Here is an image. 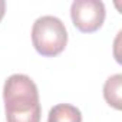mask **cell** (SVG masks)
Wrapping results in <instances>:
<instances>
[{"label": "cell", "mask_w": 122, "mask_h": 122, "mask_svg": "<svg viewBox=\"0 0 122 122\" xmlns=\"http://www.w3.org/2000/svg\"><path fill=\"white\" fill-rule=\"evenodd\" d=\"M32 43L36 52L45 57L60 55L68 43L65 23L56 16H42L32 26Z\"/></svg>", "instance_id": "2"}, {"label": "cell", "mask_w": 122, "mask_h": 122, "mask_svg": "<svg viewBox=\"0 0 122 122\" xmlns=\"http://www.w3.org/2000/svg\"><path fill=\"white\" fill-rule=\"evenodd\" d=\"M121 88H122V75L116 73L113 76H109L103 85V98L108 102V105H111L115 109H121L122 105V93H121Z\"/></svg>", "instance_id": "5"}, {"label": "cell", "mask_w": 122, "mask_h": 122, "mask_svg": "<svg viewBox=\"0 0 122 122\" xmlns=\"http://www.w3.org/2000/svg\"><path fill=\"white\" fill-rule=\"evenodd\" d=\"M105 6L99 0H75L71 6L73 26L82 33L99 30L105 22Z\"/></svg>", "instance_id": "3"}, {"label": "cell", "mask_w": 122, "mask_h": 122, "mask_svg": "<svg viewBox=\"0 0 122 122\" xmlns=\"http://www.w3.org/2000/svg\"><path fill=\"white\" fill-rule=\"evenodd\" d=\"M3 101L7 122H40L39 91L27 75L15 73L6 79Z\"/></svg>", "instance_id": "1"}, {"label": "cell", "mask_w": 122, "mask_h": 122, "mask_svg": "<svg viewBox=\"0 0 122 122\" xmlns=\"http://www.w3.org/2000/svg\"><path fill=\"white\" fill-rule=\"evenodd\" d=\"M5 13H6V3L5 0H0V22L5 17Z\"/></svg>", "instance_id": "6"}, {"label": "cell", "mask_w": 122, "mask_h": 122, "mask_svg": "<svg viewBox=\"0 0 122 122\" xmlns=\"http://www.w3.org/2000/svg\"><path fill=\"white\" fill-rule=\"evenodd\" d=\"M47 122H82V113L71 103H59L49 111Z\"/></svg>", "instance_id": "4"}]
</instances>
